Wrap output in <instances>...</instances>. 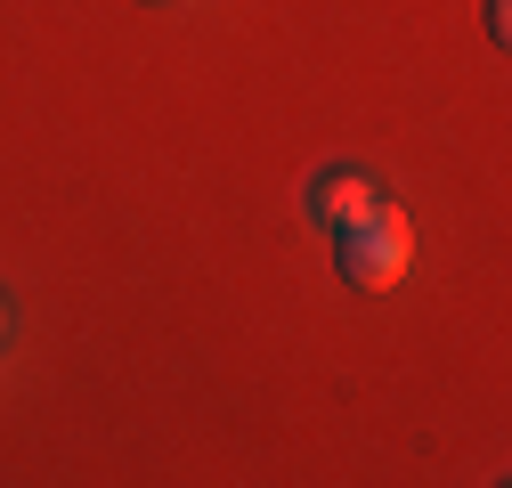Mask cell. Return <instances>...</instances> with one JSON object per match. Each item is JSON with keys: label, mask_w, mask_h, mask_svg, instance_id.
<instances>
[{"label": "cell", "mask_w": 512, "mask_h": 488, "mask_svg": "<svg viewBox=\"0 0 512 488\" xmlns=\"http://www.w3.org/2000/svg\"><path fill=\"white\" fill-rule=\"evenodd\" d=\"M334 244H342V277H350L358 293H391V285L407 277V261H415V228H407L399 204H374V212L350 220Z\"/></svg>", "instance_id": "cell-1"}, {"label": "cell", "mask_w": 512, "mask_h": 488, "mask_svg": "<svg viewBox=\"0 0 512 488\" xmlns=\"http://www.w3.org/2000/svg\"><path fill=\"white\" fill-rule=\"evenodd\" d=\"M374 204H382V188H374L366 171H350V163H334V171H317V179H309V220L326 228V236H342V228L366 220Z\"/></svg>", "instance_id": "cell-2"}]
</instances>
